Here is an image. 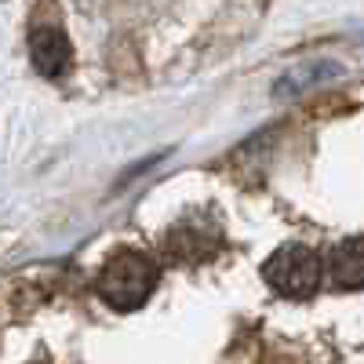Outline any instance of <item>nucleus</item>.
<instances>
[{"label":"nucleus","mask_w":364,"mask_h":364,"mask_svg":"<svg viewBox=\"0 0 364 364\" xmlns=\"http://www.w3.org/2000/svg\"><path fill=\"white\" fill-rule=\"evenodd\" d=\"M157 277H161V269L149 255H142L135 248H120L99 269L95 291L102 295V302H109L113 310L128 314V310H139L149 299V291L157 288Z\"/></svg>","instance_id":"obj_1"},{"label":"nucleus","mask_w":364,"mask_h":364,"mask_svg":"<svg viewBox=\"0 0 364 364\" xmlns=\"http://www.w3.org/2000/svg\"><path fill=\"white\" fill-rule=\"evenodd\" d=\"M262 277L273 291L288 299H310L321 284V255L306 245H284L269 255L262 266Z\"/></svg>","instance_id":"obj_2"},{"label":"nucleus","mask_w":364,"mask_h":364,"mask_svg":"<svg viewBox=\"0 0 364 364\" xmlns=\"http://www.w3.org/2000/svg\"><path fill=\"white\" fill-rule=\"evenodd\" d=\"M29 55H33V66L51 80L66 77L73 66V48L63 33V26H55V22H41L29 29Z\"/></svg>","instance_id":"obj_3"},{"label":"nucleus","mask_w":364,"mask_h":364,"mask_svg":"<svg viewBox=\"0 0 364 364\" xmlns=\"http://www.w3.org/2000/svg\"><path fill=\"white\" fill-rule=\"evenodd\" d=\"M331 266V281L346 291H360L364 288V233L360 237H346L343 245H336L328 259Z\"/></svg>","instance_id":"obj_4"},{"label":"nucleus","mask_w":364,"mask_h":364,"mask_svg":"<svg viewBox=\"0 0 364 364\" xmlns=\"http://www.w3.org/2000/svg\"><path fill=\"white\" fill-rule=\"evenodd\" d=\"M164 248L178 255V262H200L219 252V230H200V226H175L171 237H164Z\"/></svg>","instance_id":"obj_5"}]
</instances>
